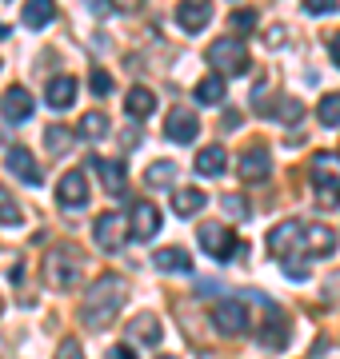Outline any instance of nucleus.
<instances>
[{"label": "nucleus", "mask_w": 340, "mask_h": 359, "mask_svg": "<svg viewBox=\"0 0 340 359\" xmlns=\"http://www.w3.org/2000/svg\"><path fill=\"white\" fill-rule=\"evenodd\" d=\"M32 112H37V100H32V92L25 84H13V88L0 96V116L8 124H25V120H32Z\"/></svg>", "instance_id": "nucleus-11"}, {"label": "nucleus", "mask_w": 340, "mask_h": 359, "mask_svg": "<svg viewBox=\"0 0 340 359\" xmlns=\"http://www.w3.org/2000/svg\"><path fill=\"white\" fill-rule=\"evenodd\" d=\"M152 268H160V271H192V256H188L184 248H160L157 256H152Z\"/></svg>", "instance_id": "nucleus-24"}, {"label": "nucleus", "mask_w": 340, "mask_h": 359, "mask_svg": "<svg viewBox=\"0 0 340 359\" xmlns=\"http://www.w3.org/2000/svg\"><path fill=\"white\" fill-rule=\"evenodd\" d=\"M44 100H48V108H56V112L72 108V100H77V80H72V76H53V80H48Z\"/></svg>", "instance_id": "nucleus-21"}, {"label": "nucleus", "mask_w": 340, "mask_h": 359, "mask_svg": "<svg viewBox=\"0 0 340 359\" xmlns=\"http://www.w3.org/2000/svg\"><path fill=\"white\" fill-rule=\"evenodd\" d=\"M89 84H92V92H96V96H108V92H112V76H108L105 68H92Z\"/></svg>", "instance_id": "nucleus-34"}, {"label": "nucleus", "mask_w": 340, "mask_h": 359, "mask_svg": "<svg viewBox=\"0 0 340 359\" xmlns=\"http://www.w3.org/2000/svg\"><path fill=\"white\" fill-rule=\"evenodd\" d=\"M152 108H157V96L148 88H132L129 96H124V112L132 116V120H144V116H152Z\"/></svg>", "instance_id": "nucleus-27"}, {"label": "nucleus", "mask_w": 340, "mask_h": 359, "mask_svg": "<svg viewBox=\"0 0 340 359\" xmlns=\"http://www.w3.org/2000/svg\"><path fill=\"white\" fill-rule=\"evenodd\" d=\"M144 184H148V188H157V192L172 188V184H176V164H172V160H157V164H148Z\"/></svg>", "instance_id": "nucleus-26"}, {"label": "nucleus", "mask_w": 340, "mask_h": 359, "mask_svg": "<svg viewBox=\"0 0 340 359\" xmlns=\"http://www.w3.org/2000/svg\"><path fill=\"white\" fill-rule=\"evenodd\" d=\"M192 96H197V104H204V108H221L224 96H228V84H224V76H204Z\"/></svg>", "instance_id": "nucleus-23"}, {"label": "nucleus", "mask_w": 340, "mask_h": 359, "mask_svg": "<svg viewBox=\"0 0 340 359\" xmlns=\"http://www.w3.org/2000/svg\"><path fill=\"white\" fill-rule=\"evenodd\" d=\"M124 299H129V283H124V276L105 271L100 280H92L89 295H84V304H80V323L92 327V332H105V327L117 323Z\"/></svg>", "instance_id": "nucleus-1"}, {"label": "nucleus", "mask_w": 340, "mask_h": 359, "mask_svg": "<svg viewBox=\"0 0 340 359\" xmlns=\"http://www.w3.org/2000/svg\"><path fill=\"white\" fill-rule=\"evenodd\" d=\"M108 359H136V347H132V344H117L112 351H108Z\"/></svg>", "instance_id": "nucleus-38"}, {"label": "nucleus", "mask_w": 340, "mask_h": 359, "mask_svg": "<svg viewBox=\"0 0 340 359\" xmlns=\"http://www.w3.org/2000/svg\"><path fill=\"white\" fill-rule=\"evenodd\" d=\"M20 224H25L20 204L13 200V192H8V188H0V228H20Z\"/></svg>", "instance_id": "nucleus-29"}, {"label": "nucleus", "mask_w": 340, "mask_h": 359, "mask_svg": "<svg viewBox=\"0 0 340 359\" xmlns=\"http://www.w3.org/2000/svg\"><path fill=\"white\" fill-rule=\"evenodd\" d=\"M120 8H136V4H140V0H117Z\"/></svg>", "instance_id": "nucleus-41"}, {"label": "nucleus", "mask_w": 340, "mask_h": 359, "mask_svg": "<svg viewBox=\"0 0 340 359\" xmlns=\"http://www.w3.org/2000/svg\"><path fill=\"white\" fill-rule=\"evenodd\" d=\"M224 168H228V152H224V144H209V148H200V152H197V172H200V176H221Z\"/></svg>", "instance_id": "nucleus-22"}, {"label": "nucleus", "mask_w": 340, "mask_h": 359, "mask_svg": "<svg viewBox=\"0 0 340 359\" xmlns=\"http://www.w3.org/2000/svg\"><path fill=\"white\" fill-rule=\"evenodd\" d=\"M157 359H176V355H157Z\"/></svg>", "instance_id": "nucleus-43"}, {"label": "nucleus", "mask_w": 340, "mask_h": 359, "mask_svg": "<svg viewBox=\"0 0 340 359\" xmlns=\"http://www.w3.org/2000/svg\"><path fill=\"white\" fill-rule=\"evenodd\" d=\"M197 240H200V248H204L216 264H224V259L236 256V236L224 228V224H200Z\"/></svg>", "instance_id": "nucleus-7"}, {"label": "nucleus", "mask_w": 340, "mask_h": 359, "mask_svg": "<svg viewBox=\"0 0 340 359\" xmlns=\"http://www.w3.org/2000/svg\"><path fill=\"white\" fill-rule=\"evenodd\" d=\"M56 359H84V351H80L77 339H65V344H60V351H56Z\"/></svg>", "instance_id": "nucleus-37"}, {"label": "nucleus", "mask_w": 340, "mask_h": 359, "mask_svg": "<svg viewBox=\"0 0 340 359\" xmlns=\"http://www.w3.org/2000/svg\"><path fill=\"white\" fill-rule=\"evenodd\" d=\"M308 180H313V192L320 208H340V160L332 152H320L308 168Z\"/></svg>", "instance_id": "nucleus-3"}, {"label": "nucleus", "mask_w": 340, "mask_h": 359, "mask_svg": "<svg viewBox=\"0 0 340 359\" xmlns=\"http://www.w3.org/2000/svg\"><path fill=\"white\" fill-rule=\"evenodd\" d=\"M4 36H8V28H4V25H0V40H4Z\"/></svg>", "instance_id": "nucleus-42"}, {"label": "nucleus", "mask_w": 340, "mask_h": 359, "mask_svg": "<svg viewBox=\"0 0 340 359\" xmlns=\"http://www.w3.org/2000/svg\"><path fill=\"white\" fill-rule=\"evenodd\" d=\"M304 13L328 16V13H336V0H304Z\"/></svg>", "instance_id": "nucleus-36"}, {"label": "nucleus", "mask_w": 340, "mask_h": 359, "mask_svg": "<svg viewBox=\"0 0 340 359\" xmlns=\"http://www.w3.org/2000/svg\"><path fill=\"white\" fill-rule=\"evenodd\" d=\"M209 60L221 76H244L249 72V48L240 44L236 36H224L209 48Z\"/></svg>", "instance_id": "nucleus-4"}, {"label": "nucleus", "mask_w": 340, "mask_h": 359, "mask_svg": "<svg viewBox=\"0 0 340 359\" xmlns=\"http://www.w3.org/2000/svg\"><path fill=\"white\" fill-rule=\"evenodd\" d=\"M4 168H8V172H13L16 180H25L28 188H40V184H44L37 156L28 152V148H20V144H16V148H8V160H4Z\"/></svg>", "instance_id": "nucleus-15"}, {"label": "nucleus", "mask_w": 340, "mask_h": 359, "mask_svg": "<svg viewBox=\"0 0 340 359\" xmlns=\"http://www.w3.org/2000/svg\"><path fill=\"white\" fill-rule=\"evenodd\" d=\"M236 168H240V176L249 180V184H264V180L273 176V152L264 144H249L240 152V160H236Z\"/></svg>", "instance_id": "nucleus-9"}, {"label": "nucleus", "mask_w": 340, "mask_h": 359, "mask_svg": "<svg viewBox=\"0 0 340 359\" xmlns=\"http://www.w3.org/2000/svg\"><path fill=\"white\" fill-rule=\"evenodd\" d=\"M129 332H132L136 344H148V347H160V339H164V327H160V320L152 311H140V316L129 323Z\"/></svg>", "instance_id": "nucleus-19"}, {"label": "nucleus", "mask_w": 340, "mask_h": 359, "mask_svg": "<svg viewBox=\"0 0 340 359\" xmlns=\"http://www.w3.org/2000/svg\"><path fill=\"white\" fill-rule=\"evenodd\" d=\"M304 252H308V256H332V252H336V231L325 228V224L304 228Z\"/></svg>", "instance_id": "nucleus-20"}, {"label": "nucleus", "mask_w": 340, "mask_h": 359, "mask_svg": "<svg viewBox=\"0 0 340 359\" xmlns=\"http://www.w3.org/2000/svg\"><path fill=\"white\" fill-rule=\"evenodd\" d=\"M221 208H224V216L228 219H236V224H240V219H249L252 216V208H249V200H244V196L240 192H228L221 200Z\"/></svg>", "instance_id": "nucleus-32"}, {"label": "nucleus", "mask_w": 340, "mask_h": 359, "mask_svg": "<svg viewBox=\"0 0 340 359\" xmlns=\"http://www.w3.org/2000/svg\"><path fill=\"white\" fill-rule=\"evenodd\" d=\"M92 168L100 172V184H105L108 196H124L129 176H124V164H120V160H100V156H92Z\"/></svg>", "instance_id": "nucleus-17"}, {"label": "nucleus", "mask_w": 340, "mask_h": 359, "mask_svg": "<svg viewBox=\"0 0 340 359\" xmlns=\"http://www.w3.org/2000/svg\"><path fill=\"white\" fill-rule=\"evenodd\" d=\"M200 208H204V192H200V188H181V192L172 196V212H176V216H197Z\"/></svg>", "instance_id": "nucleus-28"}, {"label": "nucleus", "mask_w": 340, "mask_h": 359, "mask_svg": "<svg viewBox=\"0 0 340 359\" xmlns=\"http://www.w3.org/2000/svg\"><path fill=\"white\" fill-rule=\"evenodd\" d=\"M316 120L325 128H340V92H328L325 100L316 104Z\"/></svg>", "instance_id": "nucleus-30"}, {"label": "nucleus", "mask_w": 340, "mask_h": 359, "mask_svg": "<svg viewBox=\"0 0 340 359\" xmlns=\"http://www.w3.org/2000/svg\"><path fill=\"white\" fill-rule=\"evenodd\" d=\"M328 52H332V65L340 68V32H336L332 40H328Z\"/></svg>", "instance_id": "nucleus-39"}, {"label": "nucleus", "mask_w": 340, "mask_h": 359, "mask_svg": "<svg viewBox=\"0 0 340 359\" xmlns=\"http://www.w3.org/2000/svg\"><path fill=\"white\" fill-rule=\"evenodd\" d=\"M89 4H92V13L96 16H108V0H89Z\"/></svg>", "instance_id": "nucleus-40"}, {"label": "nucleus", "mask_w": 340, "mask_h": 359, "mask_svg": "<svg viewBox=\"0 0 340 359\" xmlns=\"http://www.w3.org/2000/svg\"><path fill=\"white\" fill-rule=\"evenodd\" d=\"M80 136H84V140H100V136H108V116L105 112H84L80 116Z\"/></svg>", "instance_id": "nucleus-31"}, {"label": "nucleus", "mask_w": 340, "mask_h": 359, "mask_svg": "<svg viewBox=\"0 0 340 359\" xmlns=\"http://www.w3.org/2000/svg\"><path fill=\"white\" fill-rule=\"evenodd\" d=\"M56 16V0H28L25 4V25L28 28H48Z\"/></svg>", "instance_id": "nucleus-25"}, {"label": "nucleus", "mask_w": 340, "mask_h": 359, "mask_svg": "<svg viewBox=\"0 0 340 359\" xmlns=\"http://www.w3.org/2000/svg\"><path fill=\"white\" fill-rule=\"evenodd\" d=\"M256 112L268 116V120H280V124H296V120L304 116V108H301V100H292V96H280V100H273V104L256 100Z\"/></svg>", "instance_id": "nucleus-18"}, {"label": "nucleus", "mask_w": 340, "mask_h": 359, "mask_svg": "<svg viewBox=\"0 0 340 359\" xmlns=\"http://www.w3.org/2000/svg\"><path fill=\"white\" fill-rule=\"evenodd\" d=\"M0 359H4V344H0Z\"/></svg>", "instance_id": "nucleus-44"}, {"label": "nucleus", "mask_w": 340, "mask_h": 359, "mask_svg": "<svg viewBox=\"0 0 340 359\" xmlns=\"http://www.w3.org/2000/svg\"><path fill=\"white\" fill-rule=\"evenodd\" d=\"M160 224H164V216H160L157 204H148V200L132 204V212H129V236L132 240H152L160 231Z\"/></svg>", "instance_id": "nucleus-12"}, {"label": "nucleus", "mask_w": 340, "mask_h": 359, "mask_svg": "<svg viewBox=\"0 0 340 359\" xmlns=\"http://www.w3.org/2000/svg\"><path fill=\"white\" fill-rule=\"evenodd\" d=\"M212 323H216L221 335H244L249 332V308H244V299H221L212 308Z\"/></svg>", "instance_id": "nucleus-8"}, {"label": "nucleus", "mask_w": 340, "mask_h": 359, "mask_svg": "<svg viewBox=\"0 0 340 359\" xmlns=\"http://www.w3.org/2000/svg\"><path fill=\"white\" fill-rule=\"evenodd\" d=\"M56 204L72 208V212L89 204V180H84V172H65L60 176V184H56Z\"/></svg>", "instance_id": "nucleus-16"}, {"label": "nucleus", "mask_w": 340, "mask_h": 359, "mask_svg": "<svg viewBox=\"0 0 340 359\" xmlns=\"http://www.w3.org/2000/svg\"><path fill=\"white\" fill-rule=\"evenodd\" d=\"M164 136L172 144H192L200 136V116L192 108H172L169 120H164Z\"/></svg>", "instance_id": "nucleus-13"}, {"label": "nucleus", "mask_w": 340, "mask_h": 359, "mask_svg": "<svg viewBox=\"0 0 340 359\" xmlns=\"http://www.w3.org/2000/svg\"><path fill=\"white\" fill-rule=\"evenodd\" d=\"M268 252H273L280 264L285 259H304V224L301 219H285V224H276L273 231H268Z\"/></svg>", "instance_id": "nucleus-5"}, {"label": "nucleus", "mask_w": 340, "mask_h": 359, "mask_svg": "<svg viewBox=\"0 0 340 359\" xmlns=\"http://www.w3.org/2000/svg\"><path fill=\"white\" fill-rule=\"evenodd\" d=\"M80 276H84V256H80V248L60 244L44 256V283H48L53 292H72L80 283Z\"/></svg>", "instance_id": "nucleus-2"}, {"label": "nucleus", "mask_w": 340, "mask_h": 359, "mask_svg": "<svg viewBox=\"0 0 340 359\" xmlns=\"http://www.w3.org/2000/svg\"><path fill=\"white\" fill-rule=\"evenodd\" d=\"M252 28H256V13H252V8L233 13V32H252Z\"/></svg>", "instance_id": "nucleus-35"}, {"label": "nucleus", "mask_w": 340, "mask_h": 359, "mask_svg": "<svg viewBox=\"0 0 340 359\" xmlns=\"http://www.w3.org/2000/svg\"><path fill=\"white\" fill-rule=\"evenodd\" d=\"M176 25H181L188 36L204 32V28L212 25V0H181V4H176Z\"/></svg>", "instance_id": "nucleus-14"}, {"label": "nucleus", "mask_w": 340, "mask_h": 359, "mask_svg": "<svg viewBox=\"0 0 340 359\" xmlns=\"http://www.w3.org/2000/svg\"><path fill=\"white\" fill-rule=\"evenodd\" d=\"M261 299V308H264V323H261V332H256V339H261L264 347H288V316L280 308H276L268 295H256Z\"/></svg>", "instance_id": "nucleus-6"}, {"label": "nucleus", "mask_w": 340, "mask_h": 359, "mask_svg": "<svg viewBox=\"0 0 340 359\" xmlns=\"http://www.w3.org/2000/svg\"><path fill=\"white\" fill-rule=\"evenodd\" d=\"M124 231H129V224H124L120 212H105V216H96V224H92V236H96V248L100 252H120L124 248Z\"/></svg>", "instance_id": "nucleus-10"}, {"label": "nucleus", "mask_w": 340, "mask_h": 359, "mask_svg": "<svg viewBox=\"0 0 340 359\" xmlns=\"http://www.w3.org/2000/svg\"><path fill=\"white\" fill-rule=\"evenodd\" d=\"M44 144H48V152L60 156V152H68V148H72V136H68L65 128H56V124H53V128L44 132Z\"/></svg>", "instance_id": "nucleus-33"}]
</instances>
